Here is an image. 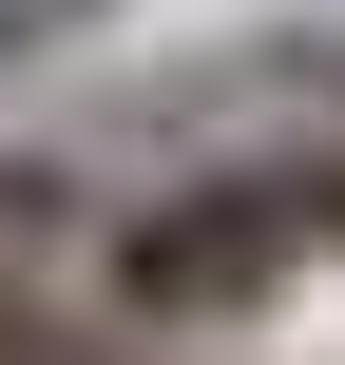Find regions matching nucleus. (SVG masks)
Listing matches in <instances>:
<instances>
[{
  "instance_id": "20e7f679",
  "label": "nucleus",
  "mask_w": 345,
  "mask_h": 365,
  "mask_svg": "<svg viewBox=\"0 0 345 365\" xmlns=\"http://www.w3.org/2000/svg\"><path fill=\"white\" fill-rule=\"evenodd\" d=\"M19 346H38V327H19V289H0V365H19Z\"/></svg>"
},
{
  "instance_id": "f257e3e1",
  "label": "nucleus",
  "mask_w": 345,
  "mask_h": 365,
  "mask_svg": "<svg viewBox=\"0 0 345 365\" xmlns=\"http://www.w3.org/2000/svg\"><path fill=\"white\" fill-rule=\"evenodd\" d=\"M288 269H307V173H269V154L173 173V192H154V212H115V250H96L115 327H250Z\"/></svg>"
},
{
  "instance_id": "f03ea898",
  "label": "nucleus",
  "mask_w": 345,
  "mask_h": 365,
  "mask_svg": "<svg viewBox=\"0 0 345 365\" xmlns=\"http://www.w3.org/2000/svg\"><path fill=\"white\" fill-rule=\"evenodd\" d=\"M96 19H115V0H0V77H19V58H58V38H96Z\"/></svg>"
},
{
  "instance_id": "7ed1b4c3",
  "label": "nucleus",
  "mask_w": 345,
  "mask_h": 365,
  "mask_svg": "<svg viewBox=\"0 0 345 365\" xmlns=\"http://www.w3.org/2000/svg\"><path fill=\"white\" fill-rule=\"evenodd\" d=\"M307 231H345V173H307Z\"/></svg>"
}]
</instances>
